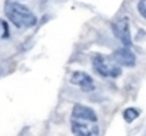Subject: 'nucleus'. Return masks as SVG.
<instances>
[{"instance_id": "7", "label": "nucleus", "mask_w": 146, "mask_h": 136, "mask_svg": "<svg viewBox=\"0 0 146 136\" xmlns=\"http://www.w3.org/2000/svg\"><path fill=\"white\" fill-rule=\"evenodd\" d=\"M137 116H139V110H136V109H133V107H129V109H126V110L123 112V117H125V120H126L127 123L133 122Z\"/></svg>"}, {"instance_id": "4", "label": "nucleus", "mask_w": 146, "mask_h": 136, "mask_svg": "<svg viewBox=\"0 0 146 136\" xmlns=\"http://www.w3.org/2000/svg\"><path fill=\"white\" fill-rule=\"evenodd\" d=\"M72 83L73 85H78L83 92H92L95 89V85H93V80L92 78L85 73V72H75L72 75Z\"/></svg>"}, {"instance_id": "9", "label": "nucleus", "mask_w": 146, "mask_h": 136, "mask_svg": "<svg viewBox=\"0 0 146 136\" xmlns=\"http://www.w3.org/2000/svg\"><path fill=\"white\" fill-rule=\"evenodd\" d=\"M139 12L146 19V0H140V3H139Z\"/></svg>"}, {"instance_id": "6", "label": "nucleus", "mask_w": 146, "mask_h": 136, "mask_svg": "<svg viewBox=\"0 0 146 136\" xmlns=\"http://www.w3.org/2000/svg\"><path fill=\"white\" fill-rule=\"evenodd\" d=\"M113 57L116 59V62L120 64V66H133L135 63H136V57H135V54L130 52V49L129 47H126V46H123L122 49H117L116 52H115V54H113Z\"/></svg>"}, {"instance_id": "8", "label": "nucleus", "mask_w": 146, "mask_h": 136, "mask_svg": "<svg viewBox=\"0 0 146 136\" xmlns=\"http://www.w3.org/2000/svg\"><path fill=\"white\" fill-rule=\"evenodd\" d=\"M7 36H9V27L3 20H0V39H5Z\"/></svg>"}, {"instance_id": "3", "label": "nucleus", "mask_w": 146, "mask_h": 136, "mask_svg": "<svg viewBox=\"0 0 146 136\" xmlns=\"http://www.w3.org/2000/svg\"><path fill=\"white\" fill-rule=\"evenodd\" d=\"M93 67L98 75L105 78H117L122 73L120 64L116 62L115 57L109 56H96L93 59Z\"/></svg>"}, {"instance_id": "5", "label": "nucleus", "mask_w": 146, "mask_h": 136, "mask_svg": "<svg viewBox=\"0 0 146 136\" xmlns=\"http://www.w3.org/2000/svg\"><path fill=\"white\" fill-rule=\"evenodd\" d=\"M113 32H115V34L120 39V42H122L126 47H129V46L132 44L130 32H129V25H127L126 20H119V22H116V23L113 25Z\"/></svg>"}, {"instance_id": "2", "label": "nucleus", "mask_w": 146, "mask_h": 136, "mask_svg": "<svg viewBox=\"0 0 146 136\" xmlns=\"http://www.w3.org/2000/svg\"><path fill=\"white\" fill-rule=\"evenodd\" d=\"M5 15L7 16V19L20 29H27V27H33L36 25V16L23 5L13 2V0H7L5 3Z\"/></svg>"}, {"instance_id": "1", "label": "nucleus", "mask_w": 146, "mask_h": 136, "mask_svg": "<svg viewBox=\"0 0 146 136\" xmlns=\"http://www.w3.org/2000/svg\"><path fill=\"white\" fill-rule=\"evenodd\" d=\"M72 132L75 136H98V116L85 105H75L72 112Z\"/></svg>"}]
</instances>
